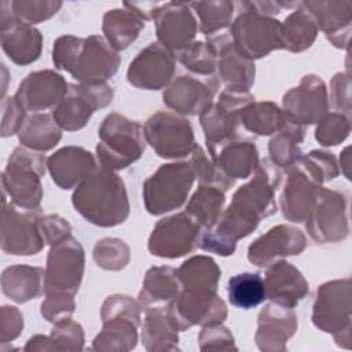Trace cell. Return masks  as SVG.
<instances>
[{"label": "cell", "mask_w": 352, "mask_h": 352, "mask_svg": "<svg viewBox=\"0 0 352 352\" xmlns=\"http://www.w3.org/2000/svg\"><path fill=\"white\" fill-rule=\"evenodd\" d=\"M76 302L73 294L47 293L41 304V315L52 323L69 319L74 312Z\"/></svg>", "instance_id": "obj_51"}, {"label": "cell", "mask_w": 352, "mask_h": 352, "mask_svg": "<svg viewBox=\"0 0 352 352\" xmlns=\"http://www.w3.org/2000/svg\"><path fill=\"white\" fill-rule=\"evenodd\" d=\"M52 60L81 84H100L117 73L121 58L99 34L87 38L69 34L55 40Z\"/></svg>", "instance_id": "obj_2"}, {"label": "cell", "mask_w": 352, "mask_h": 352, "mask_svg": "<svg viewBox=\"0 0 352 352\" xmlns=\"http://www.w3.org/2000/svg\"><path fill=\"white\" fill-rule=\"evenodd\" d=\"M84 345V331L80 323L69 319L55 323L50 336L32 337L25 351H80Z\"/></svg>", "instance_id": "obj_40"}, {"label": "cell", "mask_w": 352, "mask_h": 352, "mask_svg": "<svg viewBox=\"0 0 352 352\" xmlns=\"http://www.w3.org/2000/svg\"><path fill=\"white\" fill-rule=\"evenodd\" d=\"M219 82L214 76L198 77L183 74L176 77L164 91V103L183 116H198L212 103Z\"/></svg>", "instance_id": "obj_20"}, {"label": "cell", "mask_w": 352, "mask_h": 352, "mask_svg": "<svg viewBox=\"0 0 352 352\" xmlns=\"http://www.w3.org/2000/svg\"><path fill=\"white\" fill-rule=\"evenodd\" d=\"M84 275V249L72 235L51 246L45 267V294H76Z\"/></svg>", "instance_id": "obj_16"}, {"label": "cell", "mask_w": 352, "mask_h": 352, "mask_svg": "<svg viewBox=\"0 0 352 352\" xmlns=\"http://www.w3.org/2000/svg\"><path fill=\"white\" fill-rule=\"evenodd\" d=\"M285 118V111L274 102H252L239 113L241 126L254 135L275 133Z\"/></svg>", "instance_id": "obj_42"}, {"label": "cell", "mask_w": 352, "mask_h": 352, "mask_svg": "<svg viewBox=\"0 0 352 352\" xmlns=\"http://www.w3.org/2000/svg\"><path fill=\"white\" fill-rule=\"evenodd\" d=\"M190 7L195 11L199 19L198 30L205 36L226 30L231 23L235 11V3L227 0L194 1L190 3Z\"/></svg>", "instance_id": "obj_44"}, {"label": "cell", "mask_w": 352, "mask_h": 352, "mask_svg": "<svg viewBox=\"0 0 352 352\" xmlns=\"http://www.w3.org/2000/svg\"><path fill=\"white\" fill-rule=\"evenodd\" d=\"M142 304L129 296L114 294L104 300L100 311L103 329L95 337V351H131L138 342Z\"/></svg>", "instance_id": "obj_6"}, {"label": "cell", "mask_w": 352, "mask_h": 352, "mask_svg": "<svg viewBox=\"0 0 352 352\" xmlns=\"http://www.w3.org/2000/svg\"><path fill=\"white\" fill-rule=\"evenodd\" d=\"M190 164H191V166L195 172V176L198 177L201 184L216 186L224 191L228 190L234 184V180L227 177L219 169V166L214 164V161L210 157H208V154L198 144H195L192 148Z\"/></svg>", "instance_id": "obj_48"}, {"label": "cell", "mask_w": 352, "mask_h": 352, "mask_svg": "<svg viewBox=\"0 0 352 352\" xmlns=\"http://www.w3.org/2000/svg\"><path fill=\"white\" fill-rule=\"evenodd\" d=\"M50 175L60 188L69 190L82 183L95 169L94 155L82 147L67 146L47 160Z\"/></svg>", "instance_id": "obj_28"}, {"label": "cell", "mask_w": 352, "mask_h": 352, "mask_svg": "<svg viewBox=\"0 0 352 352\" xmlns=\"http://www.w3.org/2000/svg\"><path fill=\"white\" fill-rule=\"evenodd\" d=\"M199 348L202 351H227V349H236L234 344V337L228 331L227 327L219 324L204 326L202 331L198 337Z\"/></svg>", "instance_id": "obj_52"}, {"label": "cell", "mask_w": 352, "mask_h": 352, "mask_svg": "<svg viewBox=\"0 0 352 352\" xmlns=\"http://www.w3.org/2000/svg\"><path fill=\"white\" fill-rule=\"evenodd\" d=\"M305 246L307 238L298 228L278 224L249 246L248 260L257 267H264L275 263L278 258L300 254Z\"/></svg>", "instance_id": "obj_25"}, {"label": "cell", "mask_w": 352, "mask_h": 352, "mask_svg": "<svg viewBox=\"0 0 352 352\" xmlns=\"http://www.w3.org/2000/svg\"><path fill=\"white\" fill-rule=\"evenodd\" d=\"M351 132V118L340 111L326 113L318 122L315 139L322 146L340 144Z\"/></svg>", "instance_id": "obj_49"}, {"label": "cell", "mask_w": 352, "mask_h": 352, "mask_svg": "<svg viewBox=\"0 0 352 352\" xmlns=\"http://www.w3.org/2000/svg\"><path fill=\"white\" fill-rule=\"evenodd\" d=\"M180 287L177 270L165 265L151 267L146 272L138 301L147 309L158 308L170 304L180 293Z\"/></svg>", "instance_id": "obj_33"}, {"label": "cell", "mask_w": 352, "mask_h": 352, "mask_svg": "<svg viewBox=\"0 0 352 352\" xmlns=\"http://www.w3.org/2000/svg\"><path fill=\"white\" fill-rule=\"evenodd\" d=\"M60 138V126L56 124L54 116L48 113H33L26 116L18 131L21 144L40 153L54 148Z\"/></svg>", "instance_id": "obj_35"}, {"label": "cell", "mask_w": 352, "mask_h": 352, "mask_svg": "<svg viewBox=\"0 0 352 352\" xmlns=\"http://www.w3.org/2000/svg\"><path fill=\"white\" fill-rule=\"evenodd\" d=\"M297 162L320 184L337 177L340 173L336 157L324 150H312L311 153L301 155Z\"/></svg>", "instance_id": "obj_50"}, {"label": "cell", "mask_w": 352, "mask_h": 352, "mask_svg": "<svg viewBox=\"0 0 352 352\" xmlns=\"http://www.w3.org/2000/svg\"><path fill=\"white\" fill-rule=\"evenodd\" d=\"M45 242L38 228V216L3 199L1 208V250L15 256L37 254Z\"/></svg>", "instance_id": "obj_15"}, {"label": "cell", "mask_w": 352, "mask_h": 352, "mask_svg": "<svg viewBox=\"0 0 352 352\" xmlns=\"http://www.w3.org/2000/svg\"><path fill=\"white\" fill-rule=\"evenodd\" d=\"M76 210L99 227H114L129 216V201L122 179L114 170L96 168L76 187L72 197Z\"/></svg>", "instance_id": "obj_3"}, {"label": "cell", "mask_w": 352, "mask_h": 352, "mask_svg": "<svg viewBox=\"0 0 352 352\" xmlns=\"http://www.w3.org/2000/svg\"><path fill=\"white\" fill-rule=\"evenodd\" d=\"M228 301L231 305L242 309H250L260 305L265 298L264 279L258 274L243 272L228 279Z\"/></svg>", "instance_id": "obj_43"}, {"label": "cell", "mask_w": 352, "mask_h": 352, "mask_svg": "<svg viewBox=\"0 0 352 352\" xmlns=\"http://www.w3.org/2000/svg\"><path fill=\"white\" fill-rule=\"evenodd\" d=\"M318 32L315 18L301 1L282 23V45L292 52H301L314 44Z\"/></svg>", "instance_id": "obj_39"}, {"label": "cell", "mask_w": 352, "mask_h": 352, "mask_svg": "<svg viewBox=\"0 0 352 352\" xmlns=\"http://www.w3.org/2000/svg\"><path fill=\"white\" fill-rule=\"evenodd\" d=\"M175 59L172 51L160 43H151L129 63L126 80L139 89H161L173 77Z\"/></svg>", "instance_id": "obj_21"}, {"label": "cell", "mask_w": 352, "mask_h": 352, "mask_svg": "<svg viewBox=\"0 0 352 352\" xmlns=\"http://www.w3.org/2000/svg\"><path fill=\"white\" fill-rule=\"evenodd\" d=\"M297 316L293 308L271 302L265 305L257 319L256 344L261 351H285L287 340L297 330Z\"/></svg>", "instance_id": "obj_26"}, {"label": "cell", "mask_w": 352, "mask_h": 352, "mask_svg": "<svg viewBox=\"0 0 352 352\" xmlns=\"http://www.w3.org/2000/svg\"><path fill=\"white\" fill-rule=\"evenodd\" d=\"M209 157L230 179H246L253 175L258 155L256 144L250 140H231L216 148Z\"/></svg>", "instance_id": "obj_30"}, {"label": "cell", "mask_w": 352, "mask_h": 352, "mask_svg": "<svg viewBox=\"0 0 352 352\" xmlns=\"http://www.w3.org/2000/svg\"><path fill=\"white\" fill-rule=\"evenodd\" d=\"M166 311L180 331L194 324H219L227 318V307L217 293L210 294L182 290Z\"/></svg>", "instance_id": "obj_18"}, {"label": "cell", "mask_w": 352, "mask_h": 352, "mask_svg": "<svg viewBox=\"0 0 352 352\" xmlns=\"http://www.w3.org/2000/svg\"><path fill=\"white\" fill-rule=\"evenodd\" d=\"M327 40L337 48L349 47L352 3L351 1H302Z\"/></svg>", "instance_id": "obj_29"}, {"label": "cell", "mask_w": 352, "mask_h": 352, "mask_svg": "<svg viewBox=\"0 0 352 352\" xmlns=\"http://www.w3.org/2000/svg\"><path fill=\"white\" fill-rule=\"evenodd\" d=\"M287 170L286 183L279 198L280 209L287 220L301 223L309 216L322 184L297 161Z\"/></svg>", "instance_id": "obj_24"}, {"label": "cell", "mask_w": 352, "mask_h": 352, "mask_svg": "<svg viewBox=\"0 0 352 352\" xmlns=\"http://www.w3.org/2000/svg\"><path fill=\"white\" fill-rule=\"evenodd\" d=\"M202 227L187 212L160 220L148 236V252L162 258H177L199 245Z\"/></svg>", "instance_id": "obj_14"}, {"label": "cell", "mask_w": 352, "mask_h": 352, "mask_svg": "<svg viewBox=\"0 0 352 352\" xmlns=\"http://www.w3.org/2000/svg\"><path fill=\"white\" fill-rule=\"evenodd\" d=\"M25 117H26V110L18 103L15 96L3 98V100H1V136L7 138L14 133H18Z\"/></svg>", "instance_id": "obj_54"}, {"label": "cell", "mask_w": 352, "mask_h": 352, "mask_svg": "<svg viewBox=\"0 0 352 352\" xmlns=\"http://www.w3.org/2000/svg\"><path fill=\"white\" fill-rule=\"evenodd\" d=\"M341 162V170L344 172V175L346 176V179H349V147H346L342 153V157L340 158Z\"/></svg>", "instance_id": "obj_58"}, {"label": "cell", "mask_w": 352, "mask_h": 352, "mask_svg": "<svg viewBox=\"0 0 352 352\" xmlns=\"http://www.w3.org/2000/svg\"><path fill=\"white\" fill-rule=\"evenodd\" d=\"M304 136L305 126L300 125L285 111V118L280 128L268 143L271 161L280 169H289L302 155L300 143L304 140Z\"/></svg>", "instance_id": "obj_34"}, {"label": "cell", "mask_w": 352, "mask_h": 352, "mask_svg": "<svg viewBox=\"0 0 352 352\" xmlns=\"http://www.w3.org/2000/svg\"><path fill=\"white\" fill-rule=\"evenodd\" d=\"M282 180V169L270 160H261L249 183L239 187L228 208L217 223L201 232L199 248L220 256L235 252L236 242L248 236L263 217L274 214L276 209L275 191Z\"/></svg>", "instance_id": "obj_1"}, {"label": "cell", "mask_w": 352, "mask_h": 352, "mask_svg": "<svg viewBox=\"0 0 352 352\" xmlns=\"http://www.w3.org/2000/svg\"><path fill=\"white\" fill-rule=\"evenodd\" d=\"M254 96L249 92L223 91L217 103H210L199 114L201 126L205 132V140L209 154L227 142L239 138V113Z\"/></svg>", "instance_id": "obj_10"}, {"label": "cell", "mask_w": 352, "mask_h": 352, "mask_svg": "<svg viewBox=\"0 0 352 352\" xmlns=\"http://www.w3.org/2000/svg\"><path fill=\"white\" fill-rule=\"evenodd\" d=\"M190 8V3L168 1L153 16L158 43L172 52L177 54L187 48L198 32L197 19Z\"/></svg>", "instance_id": "obj_19"}, {"label": "cell", "mask_w": 352, "mask_h": 352, "mask_svg": "<svg viewBox=\"0 0 352 352\" xmlns=\"http://www.w3.org/2000/svg\"><path fill=\"white\" fill-rule=\"evenodd\" d=\"M23 329V316L16 307L3 305L0 314L1 342H8L16 338Z\"/></svg>", "instance_id": "obj_55"}, {"label": "cell", "mask_w": 352, "mask_h": 352, "mask_svg": "<svg viewBox=\"0 0 352 352\" xmlns=\"http://www.w3.org/2000/svg\"><path fill=\"white\" fill-rule=\"evenodd\" d=\"M307 231L318 243H336L348 235V202L342 192L320 187L309 216Z\"/></svg>", "instance_id": "obj_13"}, {"label": "cell", "mask_w": 352, "mask_h": 352, "mask_svg": "<svg viewBox=\"0 0 352 352\" xmlns=\"http://www.w3.org/2000/svg\"><path fill=\"white\" fill-rule=\"evenodd\" d=\"M314 324L333 334L336 342L345 341L349 348L351 340V279H337L326 282L318 287L316 300L312 309Z\"/></svg>", "instance_id": "obj_9"}, {"label": "cell", "mask_w": 352, "mask_h": 352, "mask_svg": "<svg viewBox=\"0 0 352 352\" xmlns=\"http://www.w3.org/2000/svg\"><path fill=\"white\" fill-rule=\"evenodd\" d=\"M221 271L216 261L208 256H192L177 268V276L183 290L192 293H217Z\"/></svg>", "instance_id": "obj_36"}, {"label": "cell", "mask_w": 352, "mask_h": 352, "mask_svg": "<svg viewBox=\"0 0 352 352\" xmlns=\"http://www.w3.org/2000/svg\"><path fill=\"white\" fill-rule=\"evenodd\" d=\"M190 162H170L161 165L143 183V201L150 214L158 216L179 209L187 201L195 180Z\"/></svg>", "instance_id": "obj_7"}, {"label": "cell", "mask_w": 352, "mask_h": 352, "mask_svg": "<svg viewBox=\"0 0 352 352\" xmlns=\"http://www.w3.org/2000/svg\"><path fill=\"white\" fill-rule=\"evenodd\" d=\"M235 7H241V12L232 22L230 33L242 55L253 60L283 48L282 23L278 19L252 11L243 1L236 3Z\"/></svg>", "instance_id": "obj_8"}, {"label": "cell", "mask_w": 352, "mask_h": 352, "mask_svg": "<svg viewBox=\"0 0 352 352\" xmlns=\"http://www.w3.org/2000/svg\"><path fill=\"white\" fill-rule=\"evenodd\" d=\"M3 293L15 302H26L45 293V271L40 267L12 265L3 271Z\"/></svg>", "instance_id": "obj_32"}, {"label": "cell", "mask_w": 352, "mask_h": 352, "mask_svg": "<svg viewBox=\"0 0 352 352\" xmlns=\"http://www.w3.org/2000/svg\"><path fill=\"white\" fill-rule=\"evenodd\" d=\"M216 54L220 81L232 92H249L254 82V62L242 55L235 47L230 30H221L208 36L206 41Z\"/></svg>", "instance_id": "obj_17"}, {"label": "cell", "mask_w": 352, "mask_h": 352, "mask_svg": "<svg viewBox=\"0 0 352 352\" xmlns=\"http://www.w3.org/2000/svg\"><path fill=\"white\" fill-rule=\"evenodd\" d=\"M114 91L106 84H69L67 94L54 109L52 116L60 129L77 131L85 126L94 111L113 100Z\"/></svg>", "instance_id": "obj_11"}, {"label": "cell", "mask_w": 352, "mask_h": 352, "mask_svg": "<svg viewBox=\"0 0 352 352\" xmlns=\"http://www.w3.org/2000/svg\"><path fill=\"white\" fill-rule=\"evenodd\" d=\"M38 228L45 245L50 246H54L72 235L70 224L58 214L38 217Z\"/></svg>", "instance_id": "obj_53"}, {"label": "cell", "mask_w": 352, "mask_h": 352, "mask_svg": "<svg viewBox=\"0 0 352 352\" xmlns=\"http://www.w3.org/2000/svg\"><path fill=\"white\" fill-rule=\"evenodd\" d=\"M282 103L283 110L300 125L316 124L329 110L326 85L315 74L304 76L297 87L283 95Z\"/></svg>", "instance_id": "obj_22"}, {"label": "cell", "mask_w": 352, "mask_h": 352, "mask_svg": "<svg viewBox=\"0 0 352 352\" xmlns=\"http://www.w3.org/2000/svg\"><path fill=\"white\" fill-rule=\"evenodd\" d=\"M177 331L180 330L164 307L147 309L142 330V341L147 351L179 349Z\"/></svg>", "instance_id": "obj_37"}, {"label": "cell", "mask_w": 352, "mask_h": 352, "mask_svg": "<svg viewBox=\"0 0 352 352\" xmlns=\"http://www.w3.org/2000/svg\"><path fill=\"white\" fill-rule=\"evenodd\" d=\"M146 143L162 158H182L192 153L194 131L188 120L172 113L158 111L143 126Z\"/></svg>", "instance_id": "obj_12"}, {"label": "cell", "mask_w": 352, "mask_h": 352, "mask_svg": "<svg viewBox=\"0 0 352 352\" xmlns=\"http://www.w3.org/2000/svg\"><path fill=\"white\" fill-rule=\"evenodd\" d=\"M11 12L18 22L34 25L50 19L62 7V1L52 0H15L10 1Z\"/></svg>", "instance_id": "obj_47"}, {"label": "cell", "mask_w": 352, "mask_h": 352, "mask_svg": "<svg viewBox=\"0 0 352 352\" xmlns=\"http://www.w3.org/2000/svg\"><path fill=\"white\" fill-rule=\"evenodd\" d=\"M45 165L43 153L23 146L14 148L1 176L3 188L11 197L12 204L23 209H38L43 198L41 177L45 173Z\"/></svg>", "instance_id": "obj_5"}, {"label": "cell", "mask_w": 352, "mask_h": 352, "mask_svg": "<svg viewBox=\"0 0 352 352\" xmlns=\"http://www.w3.org/2000/svg\"><path fill=\"white\" fill-rule=\"evenodd\" d=\"M144 19L129 8H116L104 14L102 30L114 50H125L144 28Z\"/></svg>", "instance_id": "obj_38"}, {"label": "cell", "mask_w": 352, "mask_h": 352, "mask_svg": "<svg viewBox=\"0 0 352 352\" xmlns=\"http://www.w3.org/2000/svg\"><path fill=\"white\" fill-rule=\"evenodd\" d=\"M69 84L54 70H38L28 74L15 94L18 103L32 113L55 109L67 94Z\"/></svg>", "instance_id": "obj_23"}, {"label": "cell", "mask_w": 352, "mask_h": 352, "mask_svg": "<svg viewBox=\"0 0 352 352\" xmlns=\"http://www.w3.org/2000/svg\"><path fill=\"white\" fill-rule=\"evenodd\" d=\"M41 33L32 25L15 21L1 29V48L16 65H29L41 54Z\"/></svg>", "instance_id": "obj_31"}, {"label": "cell", "mask_w": 352, "mask_h": 352, "mask_svg": "<svg viewBox=\"0 0 352 352\" xmlns=\"http://www.w3.org/2000/svg\"><path fill=\"white\" fill-rule=\"evenodd\" d=\"M264 286L267 298L287 308H294L309 293L308 282L300 270L282 260L268 267Z\"/></svg>", "instance_id": "obj_27"}, {"label": "cell", "mask_w": 352, "mask_h": 352, "mask_svg": "<svg viewBox=\"0 0 352 352\" xmlns=\"http://www.w3.org/2000/svg\"><path fill=\"white\" fill-rule=\"evenodd\" d=\"M94 260L103 270H122L129 261V248L124 241L117 238L100 239L94 246Z\"/></svg>", "instance_id": "obj_46"}, {"label": "cell", "mask_w": 352, "mask_h": 352, "mask_svg": "<svg viewBox=\"0 0 352 352\" xmlns=\"http://www.w3.org/2000/svg\"><path fill=\"white\" fill-rule=\"evenodd\" d=\"M224 202V190L210 184H201L190 198L186 212L197 220L202 230H206L220 219Z\"/></svg>", "instance_id": "obj_41"}, {"label": "cell", "mask_w": 352, "mask_h": 352, "mask_svg": "<svg viewBox=\"0 0 352 352\" xmlns=\"http://www.w3.org/2000/svg\"><path fill=\"white\" fill-rule=\"evenodd\" d=\"M164 3H154V1H143V3H138V1H132V3H124L122 6L129 8L131 11L136 12L139 16H142L144 21L150 19L154 16V14L157 12V10L162 6Z\"/></svg>", "instance_id": "obj_57"}, {"label": "cell", "mask_w": 352, "mask_h": 352, "mask_svg": "<svg viewBox=\"0 0 352 352\" xmlns=\"http://www.w3.org/2000/svg\"><path fill=\"white\" fill-rule=\"evenodd\" d=\"M176 56L186 69L197 76H213L216 70V54L208 43L192 41L187 48L177 52Z\"/></svg>", "instance_id": "obj_45"}, {"label": "cell", "mask_w": 352, "mask_h": 352, "mask_svg": "<svg viewBox=\"0 0 352 352\" xmlns=\"http://www.w3.org/2000/svg\"><path fill=\"white\" fill-rule=\"evenodd\" d=\"M351 81L346 73H337L330 84L331 102L337 110L345 116H351Z\"/></svg>", "instance_id": "obj_56"}, {"label": "cell", "mask_w": 352, "mask_h": 352, "mask_svg": "<svg viewBox=\"0 0 352 352\" xmlns=\"http://www.w3.org/2000/svg\"><path fill=\"white\" fill-rule=\"evenodd\" d=\"M96 157L102 168L120 170L138 161L146 147L143 126L121 116L110 113L98 131Z\"/></svg>", "instance_id": "obj_4"}]
</instances>
